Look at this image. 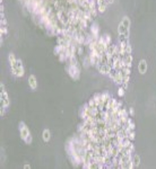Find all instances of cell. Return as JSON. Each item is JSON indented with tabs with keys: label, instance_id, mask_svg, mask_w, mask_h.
I'll use <instances>...</instances> for the list:
<instances>
[{
	"label": "cell",
	"instance_id": "3",
	"mask_svg": "<svg viewBox=\"0 0 156 169\" xmlns=\"http://www.w3.org/2000/svg\"><path fill=\"white\" fill-rule=\"evenodd\" d=\"M1 89H2V91H1V106L2 107H8V105H9L8 96H7L6 91L4 90V87H2V86H1Z\"/></svg>",
	"mask_w": 156,
	"mask_h": 169
},
{
	"label": "cell",
	"instance_id": "10",
	"mask_svg": "<svg viewBox=\"0 0 156 169\" xmlns=\"http://www.w3.org/2000/svg\"><path fill=\"white\" fill-rule=\"evenodd\" d=\"M139 165V157L137 156V154H135L133 156V160H132V166H133V168L135 167H137Z\"/></svg>",
	"mask_w": 156,
	"mask_h": 169
},
{
	"label": "cell",
	"instance_id": "1",
	"mask_svg": "<svg viewBox=\"0 0 156 169\" xmlns=\"http://www.w3.org/2000/svg\"><path fill=\"white\" fill-rule=\"evenodd\" d=\"M19 131H20V136L26 143H31L32 142V136H31V133H29L28 129L25 124L22 122L19 124Z\"/></svg>",
	"mask_w": 156,
	"mask_h": 169
},
{
	"label": "cell",
	"instance_id": "5",
	"mask_svg": "<svg viewBox=\"0 0 156 169\" xmlns=\"http://www.w3.org/2000/svg\"><path fill=\"white\" fill-rule=\"evenodd\" d=\"M146 70H147V63L145 60H141L139 63V71H140V73H145Z\"/></svg>",
	"mask_w": 156,
	"mask_h": 169
},
{
	"label": "cell",
	"instance_id": "4",
	"mask_svg": "<svg viewBox=\"0 0 156 169\" xmlns=\"http://www.w3.org/2000/svg\"><path fill=\"white\" fill-rule=\"evenodd\" d=\"M91 31H92V34H93V37H94V39H96V41H97V37H98V27H97V24H96V23H93V24H92Z\"/></svg>",
	"mask_w": 156,
	"mask_h": 169
},
{
	"label": "cell",
	"instance_id": "11",
	"mask_svg": "<svg viewBox=\"0 0 156 169\" xmlns=\"http://www.w3.org/2000/svg\"><path fill=\"white\" fill-rule=\"evenodd\" d=\"M118 94H119V96H123L124 95V88H119V91H118Z\"/></svg>",
	"mask_w": 156,
	"mask_h": 169
},
{
	"label": "cell",
	"instance_id": "12",
	"mask_svg": "<svg viewBox=\"0 0 156 169\" xmlns=\"http://www.w3.org/2000/svg\"><path fill=\"white\" fill-rule=\"evenodd\" d=\"M133 113H135V112H133V109H132V108H130V114H131V115H133Z\"/></svg>",
	"mask_w": 156,
	"mask_h": 169
},
{
	"label": "cell",
	"instance_id": "9",
	"mask_svg": "<svg viewBox=\"0 0 156 169\" xmlns=\"http://www.w3.org/2000/svg\"><path fill=\"white\" fill-rule=\"evenodd\" d=\"M122 25L127 28V29H129V26H130V20H129V18H128V17H124V18H123V20H122Z\"/></svg>",
	"mask_w": 156,
	"mask_h": 169
},
{
	"label": "cell",
	"instance_id": "8",
	"mask_svg": "<svg viewBox=\"0 0 156 169\" xmlns=\"http://www.w3.org/2000/svg\"><path fill=\"white\" fill-rule=\"evenodd\" d=\"M50 131L49 130H44L43 131V140L45 141V142H48V141L50 140Z\"/></svg>",
	"mask_w": 156,
	"mask_h": 169
},
{
	"label": "cell",
	"instance_id": "2",
	"mask_svg": "<svg viewBox=\"0 0 156 169\" xmlns=\"http://www.w3.org/2000/svg\"><path fill=\"white\" fill-rule=\"evenodd\" d=\"M68 71H69V74L71 78H74V79L79 78V69L77 68V65H70Z\"/></svg>",
	"mask_w": 156,
	"mask_h": 169
},
{
	"label": "cell",
	"instance_id": "7",
	"mask_svg": "<svg viewBox=\"0 0 156 169\" xmlns=\"http://www.w3.org/2000/svg\"><path fill=\"white\" fill-rule=\"evenodd\" d=\"M9 62H10V64H12V68H15V67H16L17 60L15 59L14 54H9Z\"/></svg>",
	"mask_w": 156,
	"mask_h": 169
},
{
	"label": "cell",
	"instance_id": "6",
	"mask_svg": "<svg viewBox=\"0 0 156 169\" xmlns=\"http://www.w3.org/2000/svg\"><path fill=\"white\" fill-rule=\"evenodd\" d=\"M28 84H29V87H31L32 89H35V88H36V78H35L34 76H29Z\"/></svg>",
	"mask_w": 156,
	"mask_h": 169
}]
</instances>
